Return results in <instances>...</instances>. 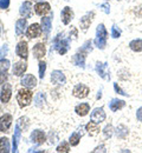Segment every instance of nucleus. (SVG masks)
Returning a JSON list of instances; mask_svg holds the SVG:
<instances>
[{
	"instance_id": "22",
	"label": "nucleus",
	"mask_w": 142,
	"mask_h": 153,
	"mask_svg": "<svg viewBox=\"0 0 142 153\" xmlns=\"http://www.w3.org/2000/svg\"><path fill=\"white\" fill-rule=\"evenodd\" d=\"M69 151H70V147H69V145L65 144V143H63L62 145H59V146L57 147V152H69Z\"/></svg>"
},
{
	"instance_id": "27",
	"label": "nucleus",
	"mask_w": 142,
	"mask_h": 153,
	"mask_svg": "<svg viewBox=\"0 0 142 153\" xmlns=\"http://www.w3.org/2000/svg\"><path fill=\"white\" fill-rule=\"evenodd\" d=\"M136 117H137V119L140 120V121H142V107L137 111V114H136Z\"/></svg>"
},
{
	"instance_id": "17",
	"label": "nucleus",
	"mask_w": 142,
	"mask_h": 153,
	"mask_svg": "<svg viewBox=\"0 0 142 153\" xmlns=\"http://www.w3.org/2000/svg\"><path fill=\"white\" fill-rule=\"evenodd\" d=\"M130 48L134 51V52H141L142 51V40L141 39H135L133 40L130 44H129Z\"/></svg>"
},
{
	"instance_id": "19",
	"label": "nucleus",
	"mask_w": 142,
	"mask_h": 153,
	"mask_svg": "<svg viewBox=\"0 0 142 153\" xmlns=\"http://www.w3.org/2000/svg\"><path fill=\"white\" fill-rule=\"evenodd\" d=\"M124 106V101L122 100H113V102L110 104V108L113 111H117L119 108H122Z\"/></svg>"
},
{
	"instance_id": "2",
	"label": "nucleus",
	"mask_w": 142,
	"mask_h": 153,
	"mask_svg": "<svg viewBox=\"0 0 142 153\" xmlns=\"http://www.w3.org/2000/svg\"><path fill=\"white\" fill-rule=\"evenodd\" d=\"M11 125H12V115H2L1 119H0V131L1 132H7Z\"/></svg>"
},
{
	"instance_id": "24",
	"label": "nucleus",
	"mask_w": 142,
	"mask_h": 153,
	"mask_svg": "<svg viewBox=\"0 0 142 153\" xmlns=\"http://www.w3.org/2000/svg\"><path fill=\"white\" fill-rule=\"evenodd\" d=\"M44 71H45V62L41 61L39 62V74H41V78L44 76Z\"/></svg>"
},
{
	"instance_id": "11",
	"label": "nucleus",
	"mask_w": 142,
	"mask_h": 153,
	"mask_svg": "<svg viewBox=\"0 0 142 153\" xmlns=\"http://www.w3.org/2000/svg\"><path fill=\"white\" fill-rule=\"evenodd\" d=\"M21 84L25 85V86H27V87H35L37 85V80H36V78L32 76V74H26V76L23 78Z\"/></svg>"
},
{
	"instance_id": "3",
	"label": "nucleus",
	"mask_w": 142,
	"mask_h": 153,
	"mask_svg": "<svg viewBox=\"0 0 142 153\" xmlns=\"http://www.w3.org/2000/svg\"><path fill=\"white\" fill-rule=\"evenodd\" d=\"M72 94L76 97V98H85L89 94V87H86L85 85H77L75 88H74V92Z\"/></svg>"
},
{
	"instance_id": "20",
	"label": "nucleus",
	"mask_w": 142,
	"mask_h": 153,
	"mask_svg": "<svg viewBox=\"0 0 142 153\" xmlns=\"http://www.w3.org/2000/svg\"><path fill=\"white\" fill-rule=\"evenodd\" d=\"M80 139H81V135L78 133H74L70 138V144L71 146H77L78 143H80Z\"/></svg>"
},
{
	"instance_id": "13",
	"label": "nucleus",
	"mask_w": 142,
	"mask_h": 153,
	"mask_svg": "<svg viewBox=\"0 0 142 153\" xmlns=\"http://www.w3.org/2000/svg\"><path fill=\"white\" fill-rule=\"evenodd\" d=\"M91 119L92 121H96V123H102L104 119H105V114L103 112V108H96L92 114H91Z\"/></svg>"
},
{
	"instance_id": "7",
	"label": "nucleus",
	"mask_w": 142,
	"mask_h": 153,
	"mask_svg": "<svg viewBox=\"0 0 142 153\" xmlns=\"http://www.w3.org/2000/svg\"><path fill=\"white\" fill-rule=\"evenodd\" d=\"M85 128H86L88 133L90 134V135H96V134L100 133V126H98V123H96V121L88 123Z\"/></svg>"
},
{
	"instance_id": "16",
	"label": "nucleus",
	"mask_w": 142,
	"mask_h": 153,
	"mask_svg": "<svg viewBox=\"0 0 142 153\" xmlns=\"http://www.w3.org/2000/svg\"><path fill=\"white\" fill-rule=\"evenodd\" d=\"M92 17H94V13L91 12V14H88V16L83 17L81 19V27L84 31L89 27V25H90V22H91V20H92Z\"/></svg>"
},
{
	"instance_id": "15",
	"label": "nucleus",
	"mask_w": 142,
	"mask_h": 153,
	"mask_svg": "<svg viewBox=\"0 0 142 153\" xmlns=\"http://www.w3.org/2000/svg\"><path fill=\"white\" fill-rule=\"evenodd\" d=\"M32 139L37 144H43L45 141V134L43 133L41 131H35L32 133Z\"/></svg>"
},
{
	"instance_id": "12",
	"label": "nucleus",
	"mask_w": 142,
	"mask_h": 153,
	"mask_svg": "<svg viewBox=\"0 0 142 153\" xmlns=\"http://www.w3.org/2000/svg\"><path fill=\"white\" fill-rule=\"evenodd\" d=\"M33 54L37 59H41L45 54V45L43 42L37 44L35 47H33Z\"/></svg>"
},
{
	"instance_id": "14",
	"label": "nucleus",
	"mask_w": 142,
	"mask_h": 153,
	"mask_svg": "<svg viewBox=\"0 0 142 153\" xmlns=\"http://www.w3.org/2000/svg\"><path fill=\"white\" fill-rule=\"evenodd\" d=\"M72 11H71V8L70 7H65L64 10H63V12H62V20H63V22L65 24V25H68L69 22H70V20L72 19Z\"/></svg>"
},
{
	"instance_id": "1",
	"label": "nucleus",
	"mask_w": 142,
	"mask_h": 153,
	"mask_svg": "<svg viewBox=\"0 0 142 153\" xmlns=\"http://www.w3.org/2000/svg\"><path fill=\"white\" fill-rule=\"evenodd\" d=\"M31 100H32V92L27 88H23L18 92V96H17V101L19 102V106L20 107H25L27 105L31 104Z\"/></svg>"
},
{
	"instance_id": "26",
	"label": "nucleus",
	"mask_w": 142,
	"mask_h": 153,
	"mask_svg": "<svg viewBox=\"0 0 142 153\" xmlns=\"http://www.w3.org/2000/svg\"><path fill=\"white\" fill-rule=\"evenodd\" d=\"M8 0H1V2H0V6H1V8H4V7H7V5H8Z\"/></svg>"
},
{
	"instance_id": "23",
	"label": "nucleus",
	"mask_w": 142,
	"mask_h": 153,
	"mask_svg": "<svg viewBox=\"0 0 142 153\" xmlns=\"http://www.w3.org/2000/svg\"><path fill=\"white\" fill-rule=\"evenodd\" d=\"M104 134H105L107 138H108V137H111V134H113V127H111V125H108V126L104 128Z\"/></svg>"
},
{
	"instance_id": "8",
	"label": "nucleus",
	"mask_w": 142,
	"mask_h": 153,
	"mask_svg": "<svg viewBox=\"0 0 142 153\" xmlns=\"http://www.w3.org/2000/svg\"><path fill=\"white\" fill-rule=\"evenodd\" d=\"M75 111H76V113H77L78 115H81V117H85V115L89 113V111H90V105H89V104H86V102L80 104V105H77V106H76Z\"/></svg>"
},
{
	"instance_id": "5",
	"label": "nucleus",
	"mask_w": 142,
	"mask_h": 153,
	"mask_svg": "<svg viewBox=\"0 0 142 153\" xmlns=\"http://www.w3.org/2000/svg\"><path fill=\"white\" fill-rule=\"evenodd\" d=\"M35 10H36V13L38 16L43 17V16H45V14H47L50 12V5L47 2H39V4L36 5Z\"/></svg>"
},
{
	"instance_id": "10",
	"label": "nucleus",
	"mask_w": 142,
	"mask_h": 153,
	"mask_svg": "<svg viewBox=\"0 0 142 153\" xmlns=\"http://www.w3.org/2000/svg\"><path fill=\"white\" fill-rule=\"evenodd\" d=\"M0 99L2 102H8V100L11 99V86L10 85H5L1 90V94Z\"/></svg>"
},
{
	"instance_id": "21",
	"label": "nucleus",
	"mask_w": 142,
	"mask_h": 153,
	"mask_svg": "<svg viewBox=\"0 0 142 153\" xmlns=\"http://www.w3.org/2000/svg\"><path fill=\"white\" fill-rule=\"evenodd\" d=\"M10 62L7 60H0V73H6V71L8 70Z\"/></svg>"
},
{
	"instance_id": "18",
	"label": "nucleus",
	"mask_w": 142,
	"mask_h": 153,
	"mask_svg": "<svg viewBox=\"0 0 142 153\" xmlns=\"http://www.w3.org/2000/svg\"><path fill=\"white\" fill-rule=\"evenodd\" d=\"M10 150V143L7 138H1L0 139V152H8Z\"/></svg>"
},
{
	"instance_id": "25",
	"label": "nucleus",
	"mask_w": 142,
	"mask_h": 153,
	"mask_svg": "<svg viewBox=\"0 0 142 153\" xmlns=\"http://www.w3.org/2000/svg\"><path fill=\"white\" fill-rule=\"evenodd\" d=\"M5 80H6V73H0V85L5 84Z\"/></svg>"
},
{
	"instance_id": "9",
	"label": "nucleus",
	"mask_w": 142,
	"mask_h": 153,
	"mask_svg": "<svg viewBox=\"0 0 142 153\" xmlns=\"http://www.w3.org/2000/svg\"><path fill=\"white\" fill-rule=\"evenodd\" d=\"M26 68H27L26 62H25V61H19V62H17V64L13 66V73H14L16 76H23L24 72L26 71Z\"/></svg>"
},
{
	"instance_id": "6",
	"label": "nucleus",
	"mask_w": 142,
	"mask_h": 153,
	"mask_svg": "<svg viewBox=\"0 0 142 153\" xmlns=\"http://www.w3.org/2000/svg\"><path fill=\"white\" fill-rule=\"evenodd\" d=\"M16 52H17V54L20 58L26 59L27 58V52H29V50H27V42L26 41H20L18 44V46H17Z\"/></svg>"
},
{
	"instance_id": "4",
	"label": "nucleus",
	"mask_w": 142,
	"mask_h": 153,
	"mask_svg": "<svg viewBox=\"0 0 142 153\" xmlns=\"http://www.w3.org/2000/svg\"><path fill=\"white\" fill-rule=\"evenodd\" d=\"M41 33V27L39 24H32L29 28H27V37L29 38H37L39 37Z\"/></svg>"
}]
</instances>
